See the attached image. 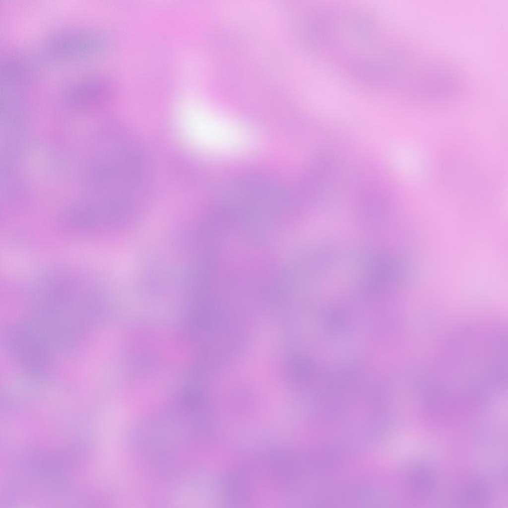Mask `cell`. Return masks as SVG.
<instances>
[{
  "instance_id": "2",
  "label": "cell",
  "mask_w": 508,
  "mask_h": 508,
  "mask_svg": "<svg viewBox=\"0 0 508 508\" xmlns=\"http://www.w3.org/2000/svg\"><path fill=\"white\" fill-rule=\"evenodd\" d=\"M487 496L486 489L482 484L479 482H471L464 486L460 493V501L465 505L483 504Z\"/></svg>"
},
{
  "instance_id": "1",
  "label": "cell",
  "mask_w": 508,
  "mask_h": 508,
  "mask_svg": "<svg viewBox=\"0 0 508 508\" xmlns=\"http://www.w3.org/2000/svg\"><path fill=\"white\" fill-rule=\"evenodd\" d=\"M414 492L419 496H428L435 488V480L432 473L424 467L415 468L412 475Z\"/></svg>"
}]
</instances>
